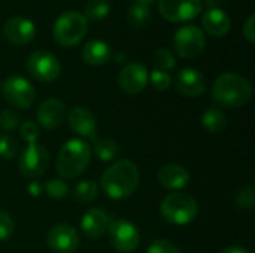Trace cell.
<instances>
[{
	"label": "cell",
	"mask_w": 255,
	"mask_h": 253,
	"mask_svg": "<svg viewBox=\"0 0 255 253\" xmlns=\"http://www.w3.org/2000/svg\"><path fill=\"white\" fill-rule=\"evenodd\" d=\"M88 31V21L81 12L67 10L63 12L54 22L52 36L54 40L66 48L75 46L85 37Z\"/></svg>",
	"instance_id": "obj_5"
},
{
	"label": "cell",
	"mask_w": 255,
	"mask_h": 253,
	"mask_svg": "<svg viewBox=\"0 0 255 253\" xmlns=\"http://www.w3.org/2000/svg\"><path fill=\"white\" fill-rule=\"evenodd\" d=\"M19 136L27 145L36 143L39 140V136H40V127L33 121H24L19 125Z\"/></svg>",
	"instance_id": "obj_32"
},
{
	"label": "cell",
	"mask_w": 255,
	"mask_h": 253,
	"mask_svg": "<svg viewBox=\"0 0 255 253\" xmlns=\"http://www.w3.org/2000/svg\"><path fill=\"white\" fill-rule=\"evenodd\" d=\"M67 124L73 133H76L82 139L96 140L97 137V119L91 110L82 106H76L69 110L66 115Z\"/></svg>",
	"instance_id": "obj_15"
},
{
	"label": "cell",
	"mask_w": 255,
	"mask_h": 253,
	"mask_svg": "<svg viewBox=\"0 0 255 253\" xmlns=\"http://www.w3.org/2000/svg\"><path fill=\"white\" fill-rule=\"evenodd\" d=\"M43 191L46 192L48 197L51 198H55V200H60V198H64L67 197L69 194V186L64 180L61 179H51L48 180L45 185H43Z\"/></svg>",
	"instance_id": "obj_29"
},
{
	"label": "cell",
	"mask_w": 255,
	"mask_h": 253,
	"mask_svg": "<svg viewBox=\"0 0 255 253\" xmlns=\"http://www.w3.org/2000/svg\"><path fill=\"white\" fill-rule=\"evenodd\" d=\"M111 246L120 253L134 252L140 245V233L137 227L127 219H112L108 227Z\"/></svg>",
	"instance_id": "obj_6"
},
{
	"label": "cell",
	"mask_w": 255,
	"mask_h": 253,
	"mask_svg": "<svg viewBox=\"0 0 255 253\" xmlns=\"http://www.w3.org/2000/svg\"><path fill=\"white\" fill-rule=\"evenodd\" d=\"M19 146H18V140L10 136V134H1L0 136V157L4 160H12L18 155Z\"/></svg>",
	"instance_id": "obj_27"
},
{
	"label": "cell",
	"mask_w": 255,
	"mask_h": 253,
	"mask_svg": "<svg viewBox=\"0 0 255 253\" xmlns=\"http://www.w3.org/2000/svg\"><path fill=\"white\" fill-rule=\"evenodd\" d=\"M111 12V4L108 0H90L85 4L84 16L87 21H102Z\"/></svg>",
	"instance_id": "obj_26"
},
{
	"label": "cell",
	"mask_w": 255,
	"mask_h": 253,
	"mask_svg": "<svg viewBox=\"0 0 255 253\" xmlns=\"http://www.w3.org/2000/svg\"><path fill=\"white\" fill-rule=\"evenodd\" d=\"M112 58V49L105 40H90L82 48V60L93 67L106 64Z\"/></svg>",
	"instance_id": "obj_21"
},
{
	"label": "cell",
	"mask_w": 255,
	"mask_h": 253,
	"mask_svg": "<svg viewBox=\"0 0 255 253\" xmlns=\"http://www.w3.org/2000/svg\"><path fill=\"white\" fill-rule=\"evenodd\" d=\"M49 166L48 151L36 143H28L18 157V169L27 179H37L45 174Z\"/></svg>",
	"instance_id": "obj_9"
},
{
	"label": "cell",
	"mask_w": 255,
	"mask_h": 253,
	"mask_svg": "<svg viewBox=\"0 0 255 253\" xmlns=\"http://www.w3.org/2000/svg\"><path fill=\"white\" fill-rule=\"evenodd\" d=\"M99 194V183L94 180H82L79 183H76V186L73 188V200L78 204L87 206L90 203H93L96 200Z\"/></svg>",
	"instance_id": "obj_24"
},
{
	"label": "cell",
	"mask_w": 255,
	"mask_h": 253,
	"mask_svg": "<svg viewBox=\"0 0 255 253\" xmlns=\"http://www.w3.org/2000/svg\"><path fill=\"white\" fill-rule=\"evenodd\" d=\"M19 125H21V118L16 113V110L4 109L3 112H0V127L4 131H13L19 128Z\"/></svg>",
	"instance_id": "obj_33"
},
{
	"label": "cell",
	"mask_w": 255,
	"mask_h": 253,
	"mask_svg": "<svg viewBox=\"0 0 255 253\" xmlns=\"http://www.w3.org/2000/svg\"><path fill=\"white\" fill-rule=\"evenodd\" d=\"M244 37L250 42L254 43L255 42V15H250L248 19L244 24Z\"/></svg>",
	"instance_id": "obj_36"
},
{
	"label": "cell",
	"mask_w": 255,
	"mask_h": 253,
	"mask_svg": "<svg viewBox=\"0 0 255 253\" xmlns=\"http://www.w3.org/2000/svg\"><path fill=\"white\" fill-rule=\"evenodd\" d=\"M202 25L208 34H211L214 37H223L230 31L232 19L226 10L220 9V7H211L203 13Z\"/></svg>",
	"instance_id": "obj_20"
},
{
	"label": "cell",
	"mask_w": 255,
	"mask_h": 253,
	"mask_svg": "<svg viewBox=\"0 0 255 253\" xmlns=\"http://www.w3.org/2000/svg\"><path fill=\"white\" fill-rule=\"evenodd\" d=\"M160 213L167 224L185 227L197 218L199 204L185 192H172L163 198L160 204Z\"/></svg>",
	"instance_id": "obj_4"
},
{
	"label": "cell",
	"mask_w": 255,
	"mask_h": 253,
	"mask_svg": "<svg viewBox=\"0 0 255 253\" xmlns=\"http://www.w3.org/2000/svg\"><path fill=\"white\" fill-rule=\"evenodd\" d=\"M46 243L55 253H73L79 248L78 231L69 224H58L48 233Z\"/></svg>",
	"instance_id": "obj_13"
},
{
	"label": "cell",
	"mask_w": 255,
	"mask_h": 253,
	"mask_svg": "<svg viewBox=\"0 0 255 253\" xmlns=\"http://www.w3.org/2000/svg\"><path fill=\"white\" fill-rule=\"evenodd\" d=\"M212 100L218 109H238L253 97L251 82L239 73H223L212 85Z\"/></svg>",
	"instance_id": "obj_2"
},
{
	"label": "cell",
	"mask_w": 255,
	"mask_h": 253,
	"mask_svg": "<svg viewBox=\"0 0 255 253\" xmlns=\"http://www.w3.org/2000/svg\"><path fill=\"white\" fill-rule=\"evenodd\" d=\"M202 125L209 134H220L227 127V116L218 107H209L202 115Z\"/></svg>",
	"instance_id": "obj_22"
},
{
	"label": "cell",
	"mask_w": 255,
	"mask_h": 253,
	"mask_svg": "<svg viewBox=\"0 0 255 253\" xmlns=\"http://www.w3.org/2000/svg\"><path fill=\"white\" fill-rule=\"evenodd\" d=\"M112 58L115 60V63H123V61L126 60V54H123V52H117L115 55L112 54Z\"/></svg>",
	"instance_id": "obj_39"
},
{
	"label": "cell",
	"mask_w": 255,
	"mask_h": 253,
	"mask_svg": "<svg viewBox=\"0 0 255 253\" xmlns=\"http://www.w3.org/2000/svg\"><path fill=\"white\" fill-rule=\"evenodd\" d=\"M148 79H149L152 88L157 91H167L172 86V76L169 75V72H163V70L155 69L149 73Z\"/></svg>",
	"instance_id": "obj_30"
},
{
	"label": "cell",
	"mask_w": 255,
	"mask_h": 253,
	"mask_svg": "<svg viewBox=\"0 0 255 253\" xmlns=\"http://www.w3.org/2000/svg\"><path fill=\"white\" fill-rule=\"evenodd\" d=\"M90 160H91L90 145L82 139H70L58 151L55 160V169L63 179L67 180L76 179L87 170Z\"/></svg>",
	"instance_id": "obj_3"
},
{
	"label": "cell",
	"mask_w": 255,
	"mask_h": 253,
	"mask_svg": "<svg viewBox=\"0 0 255 253\" xmlns=\"http://www.w3.org/2000/svg\"><path fill=\"white\" fill-rule=\"evenodd\" d=\"M27 192H28V195H31V197H39V195H42V192H43V185H42L40 182H37V180H33V182L28 183Z\"/></svg>",
	"instance_id": "obj_37"
},
{
	"label": "cell",
	"mask_w": 255,
	"mask_h": 253,
	"mask_svg": "<svg viewBox=\"0 0 255 253\" xmlns=\"http://www.w3.org/2000/svg\"><path fill=\"white\" fill-rule=\"evenodd\" d=\"M173 46L179 57L196 58L206 48V34L194 24L184 25L176 30L173 36Z\"/></svg>",
	"instance_id": "obj_7"
},
{
	"label": "cell",
	"mask_w": 255,
	"mask_h": 253,
	"mask_svg": "<svg viewBox=\"0 0 255 253\" xmlns=\"http://www.w3.org/2000/svg\"><path fill=\"white\" fill-rule=\"evenodd\" d=\"M154 64L157 66L158 70L169 72L176 66V58L169 49L161 48V49H157L154 54Z\"/></svg>",
	"instance_id": "obj_28"
},
{
	"label": "cell",
	"mask_w": 255,
	"mask_h": 253,
	"mask_svg": "<svg viewBox=\"0 0 255 253\" xmlns=\"http://www.w3.org/2000/svg\"><path fill=\"white\" fill-rule=\"evenodd\" d=\"M202 0H158V12L169 22H185L202 12Z\"/></svg>",
	"instance_id": "obj_11"
},
{
	"label": "cell",
	"mask_w": 255,
	"mask_h": 253,
	"mask_svg": "<svg viewBox=\"0 0 255 253\" xmlns=\"http://www.w3.org/2000/svg\"><path fill=\"white\" fill-rule=\"evenodd\" d=\"M109 222H111V218L103 209L91 207L84 213L81 219V230L85 237L96 240L108 231Z\"/></svg>",
	"instance_id": "obj_18"
},
{
	"label": "cell",
	"mask_w": 255,
	"mask_h": 253,
	"mask_svg": "<svg viewBox=\"0 0 255 253\" xmlns=\"http://www.w3.org/2000/svg\"><path fill=\"white\" fill-rule=\"evenodd\" d=\"M27 70L39 82H54L61 73V64L52 52L34 51L27 58Z\"/></svg>",
	"instance_id": "obj_10"
},
{
	"label": "cell",
	"mask_w": 255,
	"mask_h": 253,
	"mask_svg": "<svg viewBox=\"0 0 255 253\" xmlns=\"http://www.w3.org/2000/svg\"><path fill=\"white\" fill-rule=\"evenodd\" d=\"M146 253H181V251L173 243H170L169 240L158 239V240H154L148 246Z\"/></svg>",
	"instance_id": "obj_35"
},
{
	"label": "cell",
	"mask_w": 255,
	"mask_h": 253,
	"mask_svg": "<svg viewBox=\"0 0 255 253\" xmlns=\"http://www.w3.org/2000/svg\"><path fill=\"white\" fill-rule=\"evenodd\" d=\"M140 182L137 166L130 160H120L109 166L100 179L102 191L112 200H124L131 197Z\"/></svg>",
	"instance_id": "obj_1"
},
{
	"label": "cell",
	"mask_w": 255,
	"mask_h": 253,
	"mask_svg": "<svg viewBox=\"0 0 255 253\" xmlns=\"http://www.w3.org/2000/svg\"><path fill=\"white\" fill-rule=\"evenodd\" d=\"M220 253H250L247 249L241 248V246H229L224 251H221Z\"/></svg>",
	"instance_id": "obj_38"
},
{
	"label": "cell",
	"mask_w": 255,
	"mask_h": 253,
	"mask_svg": "<svg viewBox=\"0 0 255 253\" xmlns=\"http://www.w3.org/2000/svg\"><path fill=\"white\" fill-rule=\"evenodd\" d=\"M235 201L241 210H253L255 206V189L253 186H245L239 189Z\"/></svg>",
	"instance_id": "obj_31"
},
{
	"label": "cell",
	"mask_w": 255,
	"mask_h": 253,
	"mask_svg": "<svg viewBox=\"0 0 255 253\" xmlns=\"http://www.w3.org/2000/svg\"><path fill=\"white\" fill-rule=\"evenodd\" d=\"M13 231H15V224L12 216L7 212L0 210V242L9 240Z\"/></svg>",
	"instance_id": "obj_34"
},
{
	"label": "cell",
	"mask_w": 255,
	"mask_h": 253,
	"mask_svg": "<svg viewBox=\"0 0 255 253\" xmlns=\"http://www.w3.org/2000/svg\"><path fill=\"white\" fill-rule=\"evenodd\" d=\"M206 78L202 72L193 67L181 69L175 78V88L176 91L188 98H197L206 91Z\"/></svg>",
	"instance_id": "obj_14"
},
{
	"label": "cell",
	"mask_w": 255,
	"mask_h": 253,
	"mask_svg": "<svg viewBox=\"0 0 255 253\" xmlns=\"http://www.w3.org/2000/svg\"><path fill=\"white\" fill-rule=\"evenodd\" d=\"M152 1H155V0H134V3H143V4H149Z\"/></svg>",
	"instance_id": "obj_40"
},
{
	"label": "cell",
	"mask_w": 255,
	"mask_h": 253,
	"mask_svg": "<svg viewBox=\"0 0 255 253\" xmlns=\"http://www.w3.org/2000/svg\"><path fill=\"white\" fill-rule=\"evenodd\" d=\"M157 179H158L160 185L164 186L166 189L179 192L190 183V173L184 166L166 164L158 170Z\"/></svg>",
	"instance_id": "obj_19"
},
{
	"label": "cell",
	"mask_w": 255,
	"mask_h": 253,
	"mask_svg": "<svg viewBox=\"0 0 255 253\" xmlns=\"http://www.w3.org/2000/svg\"><path fill=\"white\" fill-rule=\"evenodd\" d=\"M148 78L149 75L143 64L128 63L121 69L118 75V84H120V88L127 95H137L146 88Z\"/></svg>",
	"instance_id": "obj_12"
},
{
	"label": "cell",
	"mask_w": 255,
	"mask_h": 253,
	"mask_svg": "<svg viewBox=\"0 0 255 253\" xmlns=\"http://www.w3.org/2000/svg\"><path fill=\"white\" fill-rule=\"evenodd\" d=\"M94 155L97 157V160L103 161V163H109L112 160H115L120 154V145L109 137H103V139H97L94 140V149H93Z\"/></svg>",
	"instance_id": "obj_25"
},
{
	"label": "cell",
	"mask_w": 255,
	"mask_h": 253,
	"mask_svg": "<svg viewBox=\"0 0 255 253\" xmlns=\"http://www.w3.org/2000/svg\"><path fill=\"white\" fill-rule=\"evenodd\" d=\"M3 98L16 109H28L36 100L34 86L22 76L12 75L1 84Z\"/></svg>",
	"instance_id": "obj_8"
},
{
	"label": "cell",
	"mask_w": 255,
	"mask_h": 253,
	"mask_svg": "<svg viewBox=\"0 0 255 253\" xmlns=\"http://www.w3.org/2000/svg\"><path fill=\"white\" fill-rule=\"evenodd\" d=\"M127 22L130 27L142 30L151 22V9L143 3H133L127 12Z\"/></svg>",
	"instance_id": "obj_23"
},
{
	"label": "cell",
	"mask_w": 255,
	"mask_h": 253,
	"mask_svg": "<svg viewBox=\"0 0 255 253\" xmlns=\"http://www.w3.org/2000/svg\"><path fill=\"white\" fill-rule=\"evenodd\" d=\"M66 115L67 110L64 103L55 97H49L39 104L36 110V121L39 127L46 130H54L64 122Z\"/></svg>",
	"instance_id": "obj_16"
},
{
	"label": "cell",
	"mask_w": 255,
	"mask_h": 253,
	"mask_svg": "<svg viewBox=\"0 0 255 253\" xmlns=\"http://www.w3.org/2000/svg\"><path fill=\"white\" fill-rule=\"evenodd\" d=\"M36 27L25 16H12L3 25V36L12 45H27L34 39Z\"/></svg>",
	"instance_id": "obj_17"
}]
</instances>
